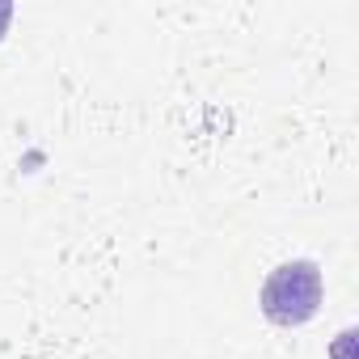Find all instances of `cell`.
Segmentation results:
<instances>
[{
    "instance_id": "1",
    "label": "cell",
    "mask_w": 359,
    "mask_h": 359,
    "mask_svg": "<svg viewBox=\"0 0 359 359\" xmlns=\"http://www.w3.org/2000/svg\"><path fill=\"white\" fill-rule=\"evenodd\" d=\"M321 300H325V279H321V266L313 258H292V262H279L262 292H258V304H262V317L279 330H296V325H309L317 313H321Z\"/></svg>"
},
{
    "instance_id": "2",
    "label": "cell",
    "mask_w": 359,
    "mask_h": 359,
    "mask_svg": "<svg viewBox=\"0 0 359 359\" xmlns=\"http://www.w3.org/2000/svg\"><path fill=\"white\" fill-rule=\"evenodd\" d=\"M9 22H13V5H9V0H0V39H5Z\"/></svg>"
}]
</instances>
